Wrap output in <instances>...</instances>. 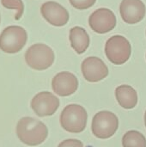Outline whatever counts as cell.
<instances>
[{"instance_id": "17", "label": "cell", "mask_w": 146, "mask_h": 147, "mask_svg": "<svg viewBox=\"0 0 146 147\" xmlns=\"http://www.w3.org/2000/svg\"><path fill=\"white\" fill-rule=\"evenodd\" d=\"M69 1L71 6L80 10L89 9L96 2V0H69Z\"/></svg>"}, {"instance_id": "2", "label": "cell", "mask_w": 146, "mask_h": 147, "mask_svg": "<svg viewBox=\"0 0 146 147\" xmlns=\"http://www.w3.org/2000/svg\"><path fill=\"white\" fill-rule=\"evenodd\" d=\"M59 121L61 127L65 131L71 134H80L86 128L88 113L79 104H69L61 112Z\"/></svg>"}, {"instance_id": "6", "label": "cell", "mask_w": 146, "mask_h": 147, "mask_svg": "<svg viewBox=\"0 0 146 147\" xmlns=\"http://www.w3.org/2000/svg\"><path fill=\"white\" fill-rule=\"evenodd\" d=\"M119 128V119L113 112L104 110L95 115L91 123V131L98 139L111 138Z\"/></svg>"}, {"instance_id": "9", "label": "cell", "mask_w": 146, "mask_h": 147, "mask_svg": "<svg viewBox=\"0 0 146 147\" xmlns=\"http://www.w3.org/2000/svg\"><path fill=\"white\" fill-rule=\"evenodd\" d=\"M81 70L83 78L90 83H96L104 79L109 72L104 61L95 56L86 58L82 62Z\"/></svg>"}, {"instance_id": "10", "label": "cell", "mask_w": 146, "mask_h": 147, "mask_svg": "<svg viewBox=\"0 0 146 147\" xmlns=\"http://www.w3.org/2000/svg\"><path fill=\"white\" fill-rule=\"evenodd\" d=\"M40 13L47 22L55 27L65 26L70 19L67 9L54 1L44 3L40 7Z\"/></svg>"}, {"instance_id": "5", "label": "cell", "mask_w": 146, "mask_h": 147, "mask_svg": "<svg viewBox=\"0 0 146 147\" xmlns=\"http://www.w3.org/2000/svg\"><path fill=\"white\" fill-rule=\"evenodd\" d=\"M105 53L111 63L120 65L125 64L130 59L132 47L126 37L122 35H114L106 42Z\"/></svg>"}, {"instance_id": "1", "label": "cell", "mask_w": 146, "mask_h": 147, "mask_svg": "<svg viewBox=\"0 0 146 147\" xmlns=\"http://www.w3.org/2000/svg\"><path fill=\"white\" fill-rule=\"evenodd\" d=\"M16 135L23 144L35 146L46 140L48 135V129L39 120L32 117H23L16 125Z\"/></svg>"}, {"instance_id": "18", "label": "cell", "mask_w": 146, "mask_h": 147, "mask_svg": "<svg viewBox=\"0 0 146 147\" xmlns=\"http://www.w3.org/2000/svg\"><path fill=\"white\" fill-rule=\"evenodd\" d=\"M58 147H83V144L78 140L69 139L62 141Z\"/></svg>"}, {"instance_id": "11", "label": "cell", "mask_w": 146, "mask_h": 147, "mask_svg": "<svg viewBox=\"0 0 146 147\" xmlns=\"http://www.w3.org/2000/svg\"><path fill=\"white\" fill-rule=\"evenodd\" d=\"M120 13L125 22L136 24L145 18L146 7L142 0H122Z\"/></svg>"}, {"instance_id": "19", "label": "cell", "mask_w": 146, "mask_h": 147, "mask_svg": "<svg viewBox=\"0 0 146 147\" xmlns=\"http://www.w3.org/2000/svg\"><path fill=\"white\" fill-rule=\"evenodd\" d=\"M145 125L146 127V111L145 113Z\"/></svg>"}, {"instance_id": "7", "label": "cell", "mask_w": 146, "mask_h": 147, "mask_svg": "<svg viewBox=\"0 0 146 147\" xmlns=\"http://www.w3.org/2000/svg\"><path fill=\"white\" fill-rule=\"evenodd\" d=\"M117 24L114 13L107 8H101L95 10L89 17L90 28L97 34H107L112 31Z\"/></svg>"}, {"instance_id": "15", "label": "cell", "mask_w": 146, "mask_h": 147, "mask_svg": "<svg viewBox=\"0 0 146 147\" xmlns=\"http://www.w3.org/2000/svg\"><path fill=\"white\" fill-rule=\"evenodd\" d=\"M122 145L123 147H146V139L140 132L131 130L124 134Z\"/></svg>"}, {"instance_id": "16", "label": "cell", "mask_w": 146, "mask_h": 147, "mask_svg": "<svg viewBox=\"0 0 146 147\" xmlns=\"http://www.w3.org/2000/svg\"><path fill=\"white\" fill-rule=\"evenodd\" d=\"M1 3L6 9H14L16 10L15 15V20L18 21L22 17L24 12V5L22 0H1Z\"/></svg>"}, {"instance_id": "3", "label": "cell", "mask_w": 146, "mask_h": 147, "mask_svg": "<svg viewBox=\"0 0 146 147\" xmlns=\"http://www.w3.org/2000/svg\"><path fill=\"white\" fill-rule=\"evenodd\" d=\"M55 59L53 50L47 45L37 43L32 45L25 53L27 65L36 71H44L52 66Z\"/></svg>"}, {"instance_id": "13", "label": "cell", "mask_w": 146, "mask_h": 147, "mask_svg": "<svg viewBox=\"0 0 146 147\" xmlns=\"http://www.w3.org/2000/svg\"><path fill=\"white\" fill-rule=\"evenodd\" d=\"M71 47L78 54L83 53L89 47L90 38L87 31L82 27H73L70 30L69 35Z\"/></svg>"}, {"instance_id": "8", "label": "cell", "mask_w": 146, "mask_h": 147, "mask_svg": "<svg viewBox=\"0 0 146 147\" xmlns=\"http://www.w3.org/2000/svg\"><path fill=\"white\" fill-rule=\"evenodd\" d=\"M59 107V100L52 93L42 91L34 96L31 108L40 117L51 116L56 113Z\"/></svg>"}, {"instance_id": "14", "label": "cell", "mask_w": 146, "mask_h": 147, "mask_svg": "<svg viewBox=\"0 0 146 147\" xmlns=\"http://www.w3.org/2000/svg\"><path fill=\"white\" fill-rule=\"evenodd\" d=\"M115 97L118 103L126 109H132L138 104L137 91L127 84L120 85L115 89Z\"/></svg>"}, {"instance_id": "4", "label": "cell", "mask_w": 146, "mask_h": 147, "mask_svg": "<svg viewBox=\"0 0 146 147\" xmlns=\"http://www.w3.org/2000/svg\"><path fill=\"white\" fill-rule=\"evenodd\" d=\"M26 30L16 25L9 26L0 34V49L9 54L20 52L27 43Z\"/></svg>"}, {"instance_id": "12", "label": "cell", "mask_w": 146, "mask_h": 147, "mask_svg": "<svg viewBox=\"0 0 146 147\" xmlns=\"http://www.w3.org/2000/svg\"><path fill=\"white\" fill-rule=\"evenodd\" d=\"M52 88L58 96H69L77 90L78 79L69 71H62L56 74L52 78Z\"/></svg>"}]
</instances>
